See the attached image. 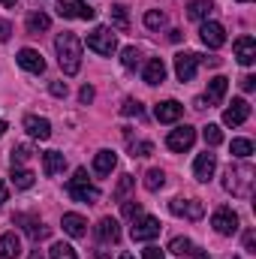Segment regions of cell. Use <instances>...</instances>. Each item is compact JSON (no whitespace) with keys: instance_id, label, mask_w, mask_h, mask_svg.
<instances>
[{"instance_id":"obj_21","label":"cell","mask_w":256,"mask_h":259,"mask_svg":"<svg viewBox=\"0 0 256 259\" xmlns=\"http://www.w3.org/2000/svg\"><path fill=\"white\" fill-rule=\"evenodd\" d=\"M64 169H66V157L61 151H46V154H42V172H46L49 178L61 175Z\"/></svg>"},{"instance_id":"obj_9","label":"cell","mask_w":256,"mask_h":259,"mask_svg":"<svg viewBox=\"0 0 256 259\" xmlns=\"http://www.w3.org/2000/svg\"><path fill=\"white\" fill-rule=\"evenodd\" d=\"M193 142H196V130H193L190 124H184V127L172 130V133L166 136V145H169V151H178V154L190 151Z\"/></svg>"},{"instance_id":"obj_10","label":"cell","mask_w":256,"mask_h":259,"mask_svg":"<svg viewBox=\"0 0 256 259\" xmlns=\"http://www.w3.org/2000/svg\"><path fill=\"white\" fill-rule=\"evenodd\" d=\"M196 69H199V55L181 52V55L175 58V75H178V81H193Z\"/></svg>"},{"instance_id":"obj_20","label":"cell","mask_w":256,"mask_h":259,"mask_svg":"<svg viewBox=\"0 0 256 259\" xmlns=\"http://www.w3.org/2000/svg\"><path fill=\"white\" fill-rule=\"evenodd\" d=\"M142 78H145V84H163L166 81V64L160 58H151L142 69Z\"/></svg>"},{"instance_id":"obj_6","label":"cell","mask_w":256,"mask_h":259,"mask_svg":"<svg viewBox=\"0 0 256 259\" xmlns=\"http://www.w3.org/2000/svg\"><path fill=\"white\" fill-rule=\"evenodd\" d=\"M58 15L61 18H81V21H91L97 15L94 6H88L84 0H58Z\"/></svg>"},{"instance_id":"obj_49","label":"cell","mask_w":256,"mask_h":259,"mask_svg":"<svg viewBox=\"0 0 256 259\" xmlns=\"http://www.w3.org/2000/svg\"><path fill=\"white\" fill-rule=\"evenodd\" d=\"M6 199H9V187H6V184H3V181H0V205H3V202H6Z\"/></svg>"},{"instance_id":"obj_4","label":"cell","mask_w":256,"mask_h":259,"mask_svg":"<svg viewBox=\"0 0 256 259\" xmlns=\"http://www.w3.org/2000/svg\"><path fill=\"white\" fill-rule=\"evenodd\" d=\"M88 49L97 52V55H103V58H112V55L118 52V39H115L112 27H97V30H91V33H88Z\"/></svg>"},{"instance_id":"obj_37","label":"cell","mask_w":256,"mask_h":259,"mask_svg":"<svg viewBox=\"0 0 256 259\" xmlns=\"http://www.w3.org/2000/svg\"><path fill=\"white\" fill-rule=\"evenodd\" d=\"M121 115H127V118H142V115H145V109H142V103H139V100H124Z\"/></svg>"},{"instance_id":"obj_51","label":"cell","mask_w":256,"mask_h":259,"mask_svg":"<svg viewBox=\"0 0 256 259\" xmlns=\"http://www.w3.org/2000/svg\"><path fill=\"white\" fill-rule=\"evenodd\" d=\"M12 3H15V0H0V6H12Z\"/></svg>"},{"instance_id":"obj_3","label":"cell","mask_w":256,"mask_h":259,"mask_svg":"<svg viewBox=\"0 0 256 259\" xmlns=\"http://www.w3.org/2000/svg\"><path fill=\"white\" fill-rule=\"evenodd\" d=\"M66 193L72 196L75 202H97L100 199V190L94 187V184H88V172L84 169H75V175L69 178V184H66Z\"/></svg>"},{"instance_id":"obj_30","label":"cell","mask_w":256,"mask_h":259,"mask_svg":"<svg viewBox=\"0 0 256 259\" xmlns=\"http://www.w3.org/2000/svg\"><path fill=\"white\" fill-rule=\"evenodd\" d=\"M112 24H115L118 30H130V15H127V6H121V3H115V6H112Z\"/></svg>"},{"instance_id":"obj_42","label":"cell","mask_w":256,"mask_h":259,"mask_svg":"<svg viewBox=\"0 0 256 259\" xmlns=\"http://www.w3.org/2000/svg\"><path fill=\"white\" fill-rule=\"evenodd\" d=\"M78 100H81L84 106H88V103H94V88H91V84H84V88L78 91Z\"/></svg>"},{"instance_id":"obj_47","label":"cell","mask_w":256,"mask_h":259,"mask_svg":"<svg viewBox=\"0 0 256 259\" xmlns=\"http://www.w3.org/2000/svg\"><path fill=\"white\" fill-rule=\"evenodd\" d=\"M241 88H244V91L250 94V91L256 88V78H253V75H244V78H241Z\"/></svg>"},{"instance_id":"obj_5","label":"cell","mask_w":256,"mask_h":259,"mask_svg":"<svg viewBox=\"0 0 256 259\" xmlns=\"http://www.w3.org/2000/svg\"><path fill=\"white\" fill-rule=\"evenodd\" d=\"M160 220L157 217H151V214H139V217H133V226H130V235H133V241H151V238H157L160 235Z\"/></svg>"},{"instance_id":"obj_34","label":"cell","mask_w":256,"mask_h":259,"mask_svg":"<svg viewBox=\"0 0 256 259\" xmlns=\"http://www.w3.org/2000/svg\"><path fill=\"white\" fill-rule=\"evenodd\" d=\"M202 136H205V142H208L211 148H217V145L223 142V130L217 127V124H208V127L202 130Z\"/></svg>"},{"instance_id":"obj_22","label":"cell","mask_w":256,"mask_h":259,"mask_svg":"<svg viewBox=\"0 0 256 259\" xmlns=\"http://www.w3.org/2000/svg\"><path fill=\"white\" fill-rule=\"evenodd\" d=\"M61 226H64L66 235H72V238H84L88 235V220L81 214H64Z\"/></svg>"},{"instance_id":"obj_13","label":"cell","mask_w":256,"mask_h":259,"mask_svg":"<svg viewBox=\"0 0 256 259\" xmlns=\"http://www.w3.org/2000/svg\"><path fill=\"white\" fill-rule=\"evenodd\" d=\"M154 115H157V121H160V124H175V121L184 115V106H181L178 100H166V103H157Z\"/></svg>"},{"instance_id":"obj_28","label":"cell","mask_w":256,"mask_h":259,"mask_svg":"<svg viewBox=\"0 0 256 259\" xmlns=\"http://www.w3.org/2000/svg\"><path fill=\"white\" fill-rule=\"evenodd\" d=\"M33 172L30 169H21V166H12V184L18 187V190H27V187H33Z\"/></svg>"},{"instance_id":"obj_15","label":"cell","mask_w":256,"mask_h":259,"mask_svg":"<svg viewBox=\"0 0 256 259\" xmlns=\"http://www.w3.org/2000/svg\"><path fill=\"white\" fill-rule=\"evenodd\" d=\"M12 220H15V223H21V226H24V232H27L33 241L49 238V226H42V223H39V217H30V214H15Z\"/></svg>"},{"instance_id":"obj_14","label":"cell","mask_w":256,"mask_h":259,"mask_svg":"<svg viewBox=\"0 0 256 259\" xmlns=\"http://www.w3.org/2000/svg\"><path fill=\"white\" fill-rule=\"evenodd\" d=\"M214 169H217V157L214 154H199L196 157V163H193V175H196V181H211V175H214Z\"/></svg>"},{"instance_id":"obj_32","label":"cell","mask_w":256,"mask_h":259,"mask_svg":"<svg viewBox=\"0 0 256 259\" xmlns=\"http://www.w3.org/2000/svg\"><path fill=\"white\" fill-rule=\"evenodd\" d=\"M232 154H235L238 160H247V157L253 154V142H250V139H232Z\"/></svg>"},{"instance_id":"obj_33","label":"cell","mask_w":256,"mask_h":259,"mask_svg":"<svg viewBox=\"0 0 256 259\" xmlns=\"http://www.w3.org/2000/svg\"><path fill=\"white\" fill-rule=\"evenodd\" d=\"M190 250H193L190 238H181V235H178V238H172V241H169V253H175V256H187Z\"/></svg>"},{"instance_id":"obj_53","label":"cell","mask_w":256,"mask_h":259,"mask_svg":"<svg viewBox=\"0 0 256 259\" xmlns=\"http://www.w3.org/2000/svg\"><path fill=\"white\" fill-rule=\"evenodd\" d=\"M118 259H136V256H130V253H121V256H118Z\"/></svg>"},{"instance_id":"obj_44","label":"cell","mask_w":256,"mask_h":259,"mask_svg":"<svg viewBox=\"0 0 256 259\" xmlns=\"http://www.w3.org/2000/svg\"><path fill=\"white\" fill-rule=\"evenodd\" d=\"M244 250H247V253H256V235L253 232L244 235Z\"/></svg>"},{"instance_id":"obj_7","label":"cell","mask_w":256,"mask_h":259,"mask_svg":"<svg viewBox=\"0 0 256 259\" xmlns=\"http://www.w3.org/2000/svg\"><path fill=\"white\" fill-rule=\"evenodd\" d=\"M169 211L175 214V217H184V220H202V214H205V205L199 202V199H172L169 202Z\"/></svg>"},{"instance_id":"obj_36","label":"cell","mask_w":256,"mask_h":259,"mask_svg":"<svg viewBox=\"0 0 256 259\" xmlns=\"http://www.w3.org/2000/svg\"><path fill=\"white\" fill-rule=\"evenodd\" d=\"M163 24H166V15H163V12H157V9L145 12V27H151V30H160Z\"/></svg>"},{"instance_id":"obj_25","label":"cell","mask_w":256,"mask_h":259,"mask_svg":"<svg viewBox=\"0 0 256 259\" xmlns=\"http://www.w3.org/2000/svg\"><path fill=\"white\" fill-rule=\"evenodd\" d=\"M115 163H118L115 151H100V154L94 157V172H97V175H112Z\"/></svg>"},{"instance_id":"obj_1","label":"cell","mask_w":256,"mask_h":259,"mask_svg":"<svg viewBox=\"0 0 256 259\" xmlns=\"http://www.w3.org/2000/svg\"><path fill=\"white\" fill-rule=\"evenodd\" d=\"M55 52H58V64L64 69V75H75L81 69V39L75 33H58L55 39Z\"/></svg>"},{"instance_id":"obj_46","label":"cell","mask_w":256,"mask_h":259,"mask_svg":"<svg viewBox=\"0 0 256 259\" xmlns=\"http://www.w3.org/2000/svg\"><path fill=\"white\" fill-rule=\"evenodd\" d=\"M142 259H163V250H160V247H145Z\"/></svg>"},{"instance_id":"obj_2","label":"cell","mask_w":256,"mask_h":259,"mask_svg":"<svg viewBox=\"0 0 256 259\" xmlns=\"http://www.w3.org/2000/svg\"><path fill=\"white\" fill-rule=\"evenodd\" d=\"M253 181H256V169L250 163H235L226 169V181L223 187L232 196H250L253 193Z\"/></svg>"},{"instance_id":"obj_18","label":"cell","mask_w":256,"mask_h":259,"mask_svg":"<svg viewBox=\"0 0 256 259\" xmlns=\"http://www.w3.org/2000/svg\"><path fill=\"white\" fill-rule=\"evenodd\" d=\"M235 58H238V64L250 66L256 61V39L253 36H238L235 39Z\"/></svg>"},{"instance_id":"obj_41","label":"cell","mask_w":256,"mask_h":259,"mask_svg":"<svg viewBox=\"0 0 256 259\" xmlns=\"http://www.w3.org/2000/svg\"><path fill=\"white\" fill-rule=\"evenodd\" d=\"M139 214H142V205H139L136 199L124 202V217H130V220H133V217H139Z\"/></svg>"},{"instance_id":"obj_12","label":"cell","mask_w":256,"mask_h":259,"mask_svg":"<svg viewBox=\"0 0 256 259\" xmlns=\"http://www.w3.org/2000/svg\"><path fill=\"white\" fill-rule=\"evenodd\" d=\"M247 118H250V106H247V100H232V106L223 112V124H226V127H241Z\"/></svg>"},{"instance_id":"obj_50","label":"cell","mask_w":256,"mask_h":259,"mask_svg":"<svg viewBox=\"0 0 256 259\" xmlns=\"http://www.w3.org/2000/svg\"><path fill=\"white\" fill-rule=\"evenodd\" d=\"M27 259H42V253H39V250H33V253H30Z\"/></svg>"},{"instance_id":"obj_43","label":"cell","mask_w":256,"mask_h":259,"mask_svg":"<svg viewBox=\"0 0 256 259\" xmlns=\"http://www.w3.org/2000/svg\"><path fill=\"white\" fill-rule=\"evenodd\" d=\"M66 91H69L66 81H52V94H55V97H66Z\"/></svg>"},{"instance_id":"obj_31","label":"cell","mask_w":256,"mask_h":259,"mask_svg":"<svg viewBox=\"0 0 256 259\" xmlns=\"http://www.w3.org/2000/svg\"><path fill=\"white\" fill-rule=\"evenodd\" d=\"M30 157H33V148H30V145H15V148H12V154H9L12 166H24Z\"/></svg>"},{"instance_id":"obj_40","label":"cell","mask_w":256,"mask_h":259,"mask_svg":"<svg viewBox=\"0 0 256 259\" xmlns=\"http://www.w3.org/2000/svg\"><path fill=\"white\" fill-rule=\"evenodd\" d=\"M130 151H133V157H151L154 154V145L151 142H133Z\"/></svg>"},{"instance_id":"obj_52","label":"cell","mask_w":256,"mask_h":259,"mask_svg":"<svg viewBox=\"0 0 256 259\" xmlns=\"http://www.w3.org/2000/svg\"><path fill=\"white\" fill-rule=\"evenodd\" d=\"M3 133H6V121H0V136H3Z\"/></svg>"},{"instance_id":"obj_23","label":"cell","mask_w":256,"mask_h":259,"mask_svg":"<svg viewBox=\"0 0 256 259\" xmlns=\"http://www.w3.org/2000/svg\"><path fill=\"white\" fill-rule=\"evenodd\" d=\"M21 256V241L15 232H3L0 235V259H18Z\"/></svg>"},{"instance_id":"obj_38","label":"cell","mask_w":256,"mask_h":259,"mask_svg":"<svg viewBox=\"0 0 256 259\" xmlns=\"http://www.w3.org/2000/svg\"><path fill=\"white\" fill-rule=\"evenodd\" d=\"M136 184V178L133 175H121V181H118V187H115V199L118 202H124V196L130 193V187Z\"/></svg>"},{"instance_id":"obj_19","label":"cell","mask_w":256,"mask_h":259,"mask_svg":"<svg viewBox=\"0 0 256 259\" xmlns=\"http://www.w3.org/2000/svg\"><path fill=\"white\" fill-rule=\"evenodd\" d=\"M24 130H27L33 139H39V142L52 139V124H49L46 118H39V115H27V118H24Z\"/></svg>"},{"instance_id":"obj_39","label":"cell","mask_w":256,"mask_h":259,"mask_svg":"<svg viewBox=\"0 0 256 259\" xmlns=\"http://www.w3.org/2000/svg\"><path fill=\"white\" fill-rule=\"evenodd\" d=\"M52 259H78V256H75V250H72L69 244H64V241H58V244L52 247Z\"/></svg>"},{"instance_id":"obj_54","label":"cell","mask_w":256,"mask_h":259,"mask_svg":"<svg viewBox=\"0 0 256 259\" xmlns=\"http://www.w3.org/2000/svg\"><path fill=\"white\" fill-rule=\"evenodd\" d=\"M235 3H247V0H235Z\"/></svg>"},{"instance_id":"obj_24","label":"cell","mask_w":256,"mask_h":259,"mask_svg":"<svg viewBox=\"0 0 256 259\" xmlns=\"http://www.w3.org/2000/svg\"><path fill=\"white\" fill-rule=\"evenodd\" d=\"M226 88H229V78H223V75L211 78V81H208V100H205V103L220 106V103H223V97H226Z\"/></svg>"},{"instance_id":"obj_29","label":"cell","mask_w":256,"mask_h":259,"mask_svg":"<svg viewBox=\"0 0 256 259\" xmlns=\"http://www.w3.org/2000/svg\"><path fill=\"white\" fill-rule=\"evenodd\" d=\"M163 184H166V172H163V169H148V175H145V190L157 193V190H163Z\"/></svg>"},{"instance_id":"obj_48","label":"cell","mask_w":256,"mask_h":259,"mask_svg":"<svg viewBox=\"0 0 256 259\" xmlns=\"http://www.w3.org/2000/svg\"><path fill=\"white\" fill-rule=\"evenodd\" d=\"M187 256H190V259H208V253H205V250H199V247H193Z\"/></svg>"},{"instance_id":"obj_27","label":"cell","mask_w":256,"mask_h":259,"mask_svg":"<svg viewBox=\"0 0 256 259\" xmlns=\"http://www.w3.org/2000/svg\"><path fill=\"white\" fill-rule=\"evenodd\" d=\"M52 27V18L46 15V12H30L27 15V33H42V30H49Z\"/></svg>"},{"instance_id":"obj_26","label":"cell","mask_w":256,"mask_h":259,"mask_svg":"<svg viewBox=\"0 0 256 259\" xmlns=\"http://www.w3.org/2000/svg\"><path fill=\"white\" fill-rule=\"evenodd\" d=\"M214 12V3L211 0H190L187 3V15L193 21H208V15Z\"/></svg>"},{"instance_id":"obj_35","label":"cell","mask_w":256,"mask_h":259,"mask_svg":"<svg viewBox=\"0 0 256 259\" xmlns=\"http://www.w3.org/2000/svg\"><path fill=\"white\" fill-rule=\"evenodd\" d=\"M121 64L127 66V69H136V66L142 64V52H139V49H133V46H130V49H124V55H121Z\"/></svg>"},{"instance_id":"obj_11","label":"cell","mask_w":256,"mask_h":259,"mask_svg":"<svg viewBox=\"0 0 256 259\" xmlns=\"http://www.w3.org/2000/svg\"><path fill=\"white\" fill-rule=\"evenodd\" d=\"M199 36H202V42H205L208 49H220V46L226 42V30H223V24H217V21H205V24L199 27Z\"/></svg>"},{"instance_id":"obj_45","label":"cell","mask_w":256,"mask_h":259,"mask_svg":"<svg viewBox=\"0 0 256 259\" xmlns=\"http://www.w3.org/2000/svg\"><path fill=\"white\" fill-rule=\"evenodd\" d=\"M9 36H12V27H9V21H0V42H9Z\"/></svg>"},{"instance_id":"obj_8","label":"cell","mask_w":256,"mask_h":259,"mask_svg":"<svg viewBox=\"0 0 256 259\" xmlns=\"http://www.w3.org/2000/svg\"><path fill=\"white\" fill-rule=\"evenodd\" d=\"M211 226H214V232H220V235H235V232H238V214H235L232 208H217V211L211 214Z\"/></svg>"},{"instance_id":"obj_17","label":"cell","mask_w":256,"mask_h":259,"mask_svg":"<svg viewBox=\"0 0 256 259\" xmlns=\"http://www.w3.org/2000/svg\"><path fill=\"white\" fill-rule=\"evenodd\" d=\"M18 66L27 69V72H33V75L46 72V61H42V55H39L36 49H21V52H18Z\"/></svg>"},{"instance_id":"obj_16","label":"cell","mask_w":256,"mask_h":259,"mask_svg":"<svg viewBox=\"0 0 256 259\" xmlns=\"http://www.w3.org/2000/svg\"><path fill=\"white\" fill-rule=\"evenodd\" d=\"M97 238H100L103 244H118V241H121V226H118V220H115V217H103V220L97 223Z\"/></svg>"}]
</instances>
